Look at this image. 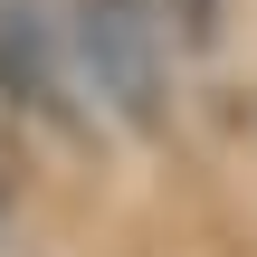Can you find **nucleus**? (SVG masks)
Returning <instances> with one entry per match:
<instances>
[{
  "mask_svg": "<svg viewBox=\"0 0 257 257\" xmlns=\"http://www.w3.org/2000/svg\"><path fill=\"white\" fill-rule=\"evenodd\" d=\"M67 29V67H76V105L124 124V134H162L172 114V48L153 0H57Z\"/></svg>",
  "mask_w": 257,
  "mask_h": 257,
  "instance_id": "f257e3e1",
  "label": "nucleus"
},
{
  "mask_svg": "<svg viewBox=\"0 0 257 257\" xmlns=\"http://www.w3.org/2000/svg\"><path fill=\"white\" fill-rule=\"evenodd\" d=\"M0 95L38 124H76V67H67V29L48 0H0Z\"/></svg>",
  "mask_w": 257,
  "mask_h": 257,
  "instance_id": "f03ea898",
  "label": "nucleus"
}]
</instances>
